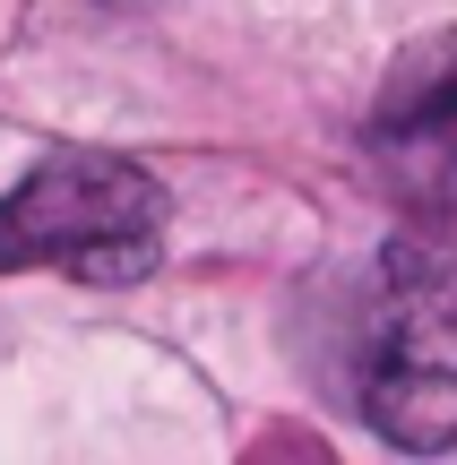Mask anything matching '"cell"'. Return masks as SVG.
<instances>
[{"label": "cell", "mask_w": 457, "mask_h": 465, "mask_svg": "<svg viewBox=\"0 0 457 465\" xmlns=\"http://www.w3.org/2000/svg\"><path fill=\"white\" fill-rule=\"evenodd\" d=\"M354 405L389 449H457V250L397 232L354 328Z\"/></svg>", "instance_id": "6da1fadb"}, {"label": "cell", "mask_w": 457, "mask_h": 465, "mask_svg": "<svg viewBox=\"0 0 457 465\" xmlns=\"http://www.w3.org/2000/svg\"><path fill=\"white\" fill-rule=\"evenodd\" d=\"M164 182L130 155H44L0 199V276L61 267L78 284H138L164 259Z\"/></svg>", "instance_id": "7a4b0ae2"}, {"label": "cell", "mask_w": 457, "mask_h": 465, "mask_svg": "<svg viewBox=\"0 0 457 465\" xmlns=\"http://www.w3.org/2000/svg\"><path fill=\"white\" fill-rule=\"evenodd\" d=\"M363 147L406 216H457V35H432L389 69Z\"/></svg>", "instance_id": "3957f363"}]
</instances>
